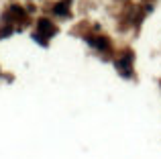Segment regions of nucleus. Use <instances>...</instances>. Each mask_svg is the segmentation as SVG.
Listing matches in <instances>:
<instances>
[{"instance_id": "obj_2", "label": "nucleus", "mask_w": 161, "mask_h": 159, "mask_svg": "<svg viewBox=\"0 0 161 159\" xmlns=\"http://www.w3.org/2000/svg\"><path fill=\"white\" fill-rule=\"evenodd\" d=\"M116 68L120 69L125 76H129V74H130V72H129V69H130V55H125L122 59H118V61H116Z\"/></svg>"}, {"instance_id": "obj_4", "label": "nucleus", "mask_w": 161, "mask_h": 159, "mask_svg": "<svg viewBox=\"0 0 161 159\" xmlns=\"http://www.w3.org/2000/svg\"><path fill=\"white\" fill-rule=\"evenodd\" d=\"M96 45H98V49H108V41L104 39V37H100V39L96 41Z\"/></svg>"}, {"instance_id": "obj_3", "label": "nucleus", "mask_w": 161, "mask_h": 159, "mask_svg": "<svg viewBox=\"0 0 161 159\" xmlns=\"http://www.w3.org/2000/svg\"><path fill=\"white\" fill-rule=\"evenodd\" d=\"M53 12H55V14H67V12H69V8H67V2H59L57 6L53 8Z\"/></svg>"}, {"instance_id": "obj_1", "label": "nucleus", "mask_w": 161, "mask_h": 159, "mask_svg": "<svg viewBox=\"0 0 161 159\" xmlns=\"http://www.w3.org/2000/svg\"><path fill=\"white\" fill-rule=\"evenodd\" d=\"M53 33H55L53 25L49 23L47 19H41V20H39V25H37V35H39V37H51Z\"/></svg>"}]
</instances>
